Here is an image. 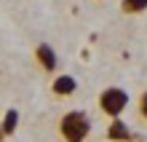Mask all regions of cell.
<instances>
[{
  "label": "cell",
  "mask_w": 147,
  "mask_h": 142,
  "mask_svg": "<svg viewBox=\"0 0 147 142\" xmlns=\"http://www.w3.org/2000/svg\"><path fill=\"white\" fill-rule=\"evenodd\" d=\"M59 134L64 142H86V137L91 134V121L83 110H70L62 115L59 121Z\"/></svg>",
  "instance_id": "cell-1"
},
{
  "label": "cell",
  "mask_w": 147,
  "mask_h": 142,
  "mask_svg": "<svg viewBox=\"0 0 147 142\" xmlns=\"http://www.w3.org/2000/svg\"><path fill=\"white\" fill-rule=\"evenodd\" d=\"M99 107H102L105 115L118 118V115L128 107V94L123 88H118V86H110V88H105V91L99 94Z\"/></svg>",
  "instance_id": "cell-2"
},
{
  "label": "cell",
  "mask_w": 147,
  "mask_h": 142,
  "mask_svg": "<svg viewBox=\"0 0 147 142\" xmlns=\"http://www.w3.org/2000/svg\"><path fill=\"white\" fill-rule=\"evenodd\" d=\"M35 59L40 62V67L46 70V73H54L56 70V51L48 46V43H40L35 48Z\"/></svg>",
  "instance_id": "cell-3"
},
{
  "label": "cell",
  "mask_w": 147,
  "mask_h": 142,
  "mask_svg": "<svg viewBox=\"0 0 147 142\" xmlns=\"http://www.w3.org/2000/svg\"><path fill=\"white\" fill-rule=\"evenodd\" d=\"M107 137L112 142H136V137L131 134V129H128L123 121H112L110 129H107Z\"/></svg>",
  "instance_id": "cell-4"
},
{
  "label": "cell",
  "mask_w": 147,
  "mask_h": 142,
  "mask_svg": "<svg viewBox=\"0 0 147 142\" xmlns=\"http://www.w3.org/2000/svg\"><path fill=\"white\" fill-rule=\"evenodd\" d=\"M51 88H54V94L70 96V94H75V88H78V81H75L72 75H56V78H54V83H51Z\"/></svg>",
  "instance_id": "cell-5"
},
{
  "label": "cell",
  "mask_w": 147,
  "mask_h": 142,
  "mask_svg": "<svg viewBox=\"0 0 147 142\" xmlns=\"http://www.w3.org/2000/svg\"><path fill=\"white\" fill-rule=\"evenodd\" d=\"M120 11L134 16V14H144L147 11V0H123L120 3Z\"/></svg>",
  "instance_id": "cell-6"
},
{
  "label": "cell",
  "mask_w": 147,
  "mask_h": 142,
  "mask_svg": "<svg viewBox=\"0 0 147 142\" xmlns=\"http://www.w3.org/2000/svg\"><path fill=\"white\" fill-rule=\"evenodd\" d=\"M16 126H19V113H16V110H8L0 129H3V134H5V137H11L13 131H16Z\"/></svg>",
  "instance_id": "cell-7"
},
{
  "label": "cell",
  "mask_w": 147,
  "mask_h": 142,
  "mask_svg": "<svg viewBox=\"0 0 147 142\" xmlns=\"http://www.w3.org/2000/svg\"><path fill=\"white\" fill-rule=\"evenodd\" d=\"M139 115H142V118H147V91L139 96Z\"/></svg>",
  "instance_id": "cell-8"
},
{
  "label": "cell",
  "mask_w": 147,
  "mask_h": 142,
  "mask_svg": "<svg viewBox=\"0 0 147 142\" xmlns=\"http://www.w3.org/2000/svg\"><path fill=\"white\" fill-rule=\"evenodd\" d=\"M3 137H5V134H3V129H0V139H3Z\"/></svg>",
  "instance_id": "cell-9"
}]
</instances>
